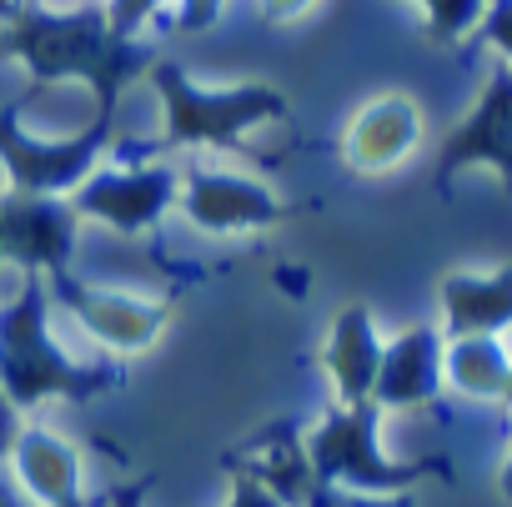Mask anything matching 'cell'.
<instances>
[{"label": "cell", "mask_w": 512, "mask_h": 507, "mask_svg": "<svg viewBox=\"0 0 512 507\" xmlns=\"http://www.w3.org/2000/svg\"><path fill=\"white\" fill-rule=\"evenodd\" d=\"M0 56H21L31 66V76L41 86H61V81H86L96 91V106L111 116L121 86L136 71L156 66L151 46H136L131 36H116L106 21V6L91 11H31L16 16L11 26H0Z\"/></svg>", "instance_id": "6da1fadb"}, {"label": "cell", "mask_w": 512, "mask_h": 507, "mask_svg": "<svg viewBox=\"0 0 512 507\" xmlns=\"http://www.w3.org/2000/svg\"><path fill=\"white\" fill-rule=\"evenodd\" d=\"M51 287L36 272L16 277V292L0 297V387L6 397L31 412L51 397L91 402L106 387H121V367H81L56 337H51Z\"/></svg>", "instance_id": "7a4b0ae2"}, {"label": "cell", "mask_w": 512, "mask_h": 507, "mask_svg": "<svg viewBox=\"0 0 512 507\" xmlns=\"http://www.w3.org/2000/svg\"><path fill=\"white\" fill-rule=\"evenodd\" d=\"M151 81L166 101V146H241L246 131L287 121V96L267 86H231V91H206L191 86L181 66L156 61Z\"/></svg>", "instance_id": "3957f363"}, {"label": "cell", "mask_w": 512, "mask_h": 507, "mask_svg": "<svg viewBox=\"0 0 512 507\" xmlns=\"http://www.w3.org/2000/svg\"><path fill=\"white\" fill-rule=\"evenodd\" d=\"M307 462L317 472V487H347V492H407L422 467L392 462L382 452V407H332L307 437Z\"/></svg>", "instance_id": "277c9868"}, {"label": "cell", "mask_w": 512, "mask_h": 507, "mask_svg": "<svg viewBox=\"0 0 512 507\" xmlns=\"http://www.w3.org/2000/svg\"><path fill=\"white\" fill-rule=\"evenodd\" d=\"M111 136V116L96 121L86 136H66V141H36L21 126V111H0V171L11 176V191L26 196H71L91 171L96 156Z\"/></svg>", "instance_id": "5b68a950"}, {"label": "cell", "mask_w": 512, "mask_h": 507, "mask_svg": "<svg viewBox=\"0 0 512 507\" xmlns=\"http://www.w3.org/2000/svg\"><path fill=\"white\" fill-rule=\"evenodd\" d=\"M181 196V176L171 166H121V171H91L66 201L76 206V216L101 221L106 231L121 236H141L151 231Z\"/></svg>", "instance_id": "8992f818"}, {"label": "cell", "mask_w": 512, "mask_h": 507, "mask_svg": "<svg viewBox=\"0 0 512 507\" xmlns=\"http://www.w3.org/2000/svg\"><path fill=\"white\" fill-rule=\"evenodd\" d=\"M6 211V262H16L21 272H46V277H61L71 251H76V236H81V216L66 196H26V191H11L0 201Z\"/></svg>", "instance_id": "52a82bcc"}, {"label": "cell", "mask_w": 512, "mask_h": 507, "mask_svg": "<svg viewBox=\"0 0 512 507\" xmlns=\"http://www.w3.org/2000/svg\"><path fill=\"white\" fill-rule=\"evenodd\" d=\"M51 297L66 302L76 312V322L106 347V352H146L161 327H166V307L161 302H141L131 292H106V287H91V282H71V272L51 277Z\"/></svg>", "instance_id": "ba28073f"}, {"label": "cell", "mask_w": 512, "mask_h": 507, "mask_svg": "<svg viewBox=\"0 0 512 507\" xmlns=\"http://www.w3.org/2000/svg\"><path fill=\"white\" fill-rule=\"evenodd\" d=\"M472 166H487L512 186V66H497L487 76L472 116L447 136L437 176L452 181L457 171H472Z\"/></svg>", "instance_id": "9c48e42d"}, {"label": "cell", "mask_w": 512, "mask_h": 507, "mask_svg": "<svg viewBox=\"0 0 512 507\" xmlns=\"http://www.w3.org/2000/svg\"><path fill=\"white\" fill-rule=\"evenodd\" d=\"M181 216L196 226V231H256V226H272L282 221V196H272L262 181L251 176H236V171H191L181 181V196H176Z\"/></svg>", "instance_id": "30bf717a"}, {"label": "cell", "mask_w": 512, "mask_h": 507, "mask_svg": "<svg viewBox=\"0 0 512 507\" xmlns=\"http://www.w3.org/2000/svg\"><path fill=\"white\" fill-rule=\"evenodd\" d=\"M417 146H422V106L412 96H377L357 106L342 131V161L362 176L402 166Z\"/></svg>", "instance_id": "8fae6325"}, {"label": "cell", "mask_w": 512, "mask_h": 507, "mask_svg": "<svg viewBox=\"0 0 512 507\" xmlns=\"http://www.w3.org/2000/svg\"><path fill=\"white\" fill-rule=\"evenodd\" d=\"M442 392V332L437 327H407L382 347V372L372 387V407L382 412H407L427 407Z\"/></svg>", "instance_id": "7c38bea8"}, {"label": "cell", "mask_w": 512, "mask_h": 507, "mask_svg": "<svg viewBox=\"0 0 512 507\" xmlns=\"http://www.w3.org/2000/svg\"><path fill=\"white\" fill-rule=\"evenodd\" d=\"M382 347L387 342L377 337V322H372L367 307H342L332 317L322 367H327V382L337 392V407L372 402V387H377V372H382Z\"/></svg>", "instance_id": "4fadbf2b"}, {"label": "cell", "mask_w": 512, "mask_h": 507, "mask_svg": "<svg viewBox=\"0 0 512 507\" xmlns=\"http://www.w3.org/2000/svg\"><path fill=\"white\" fill-rule=\"evenodd\" d=\"M11 477L36 507H76L81 502V457L46 427H21L11 447Z\"/></svg>", "instance_id": "5bb4252c"}, {"label": "cell", "mask_w": 512, "mask_h": 507, "mask_svg": "<svg viewBox=\"0 0 512 507\" xmlns=\"http://www.w3.org/2000/svg\"><path fill=\"white\" fill-rule=\"evenodd\" d=\"M447 337H507L512 332V267L507 272H452L442 277Z\"/></svg>", "instance_id": "9a60e30c"}, {"label": "cell", "mask_w": 512, "mask_h": 507, "mask_svg": "<svg viewBox=\"0 0 512 507\" xmlns=\"http://www.w3.org/2000/svg\"><path fill=\"white\" fill-rule=\"evenodd\" d=\"M512 382L507 337H447L442 342V387L472 402H502Z\"/></svg>", "instance_id": "2e32d148"}, {"label": "cell", "mask_w": 512, "mask_h": 507, "mask_svg": "<svg viewBox=\"0 0 512 507\" xmlns=\"http://www.w3.org/2000/svg\"><path fill=\"white\" fill-rule=\"evenodd\" d=\"M241 472L262 482L282 507H307L312 492H317V472H312V462H307V447H302V437H292V432H282V437L272 432L267 442L246 447V452H241Z\"/></svg>", "instance_id": "e0dca14e"}, {"label": "cell", "mask_w": 512, "mask_h": 507, "mask_svg": "<svg viewBox=\"0 0 512 507\" xmlns=\"http://www.w3.org/2000/svg\"><path fill=\"white\" fill-rule=\"evenodd\" d=\"M417 6H422V21H427L432 41H462L487 16V0H417Z\"/></svg>", "instance_id": "ac0fdd59"}, {"label": "cell", "mask_w": 512, "mask_h": 507, "mask_svg": "<svg viewBox=\"0 0 512 507\" xmlns=\"http://www.w3.org/2000/svg\"><path fill=\"white\" fill-rule=\"evenodd\" d=\"M307 507H412L407 492H347V487H317Z\"/></svg>", "instance_id": "d6986e66"}, {"label": "cell", "mask_w": 512, "mask_h": 507, "mask_svg": "<svg viewBox=\"0 0 512 507\" xmlns=\"http://www.w3.org/2000/svg\"><path fill=\"white\" fill-rule=\"evenodd\" d=\"M482 41L492 51H502V61L512 66V0H487V16H482Z\"/></svg>", "instance_id": "ffe728a7"}, {"label": "cell", "mask_w": 512, "mask_h": 507, "mask_svg": "<svg viewBox=\"0 0 512 507\" xmlns=\"http://www.w3.org/2000/svg\"><path fill=\"white\" fill-rule=\"evenodd\" d=\"M161 11V0H106V21L116 36H131L141 21H151Z\"/></svg>", "instance_id": "44dd1931"}, {"label": "cell", "mask_w": 512, "mask_h": 507, "mask_svg": "<svg viewBox=\"0 0 512 507\" xmlns=\"http://www.w3.org/2000/svg\"><path fill=\"white\" fill-rule=\"evenodd\" d=\"M221 507H282V502H277L262 482H256V477H246V472H241V477H231V492H226V502H221Z\"/></svg>", "instance_id": "7402d4cb"}, {"label": "cell", "mask_w": 512, "mask_h": 507, "mask_svg": "<svg viewBox=\"0 0 512 507\" xmlns=\"http://www.w3.org/2000/svg\"><path fill=\"white\" fill-rule=\"evenodd\" d=\"M21 407L6 397V387H0V462H6L11 457V447H16V437H21Z\"/></svg>", "instance_id": "603a6c76"}, {"label": "cell", "mask_w": 512, "mask_h": 507, "mask_svg": "<svg viewBox=\"0 0 512 507\" xmlns=\"http://www.w3.org/2000/svg\"><path fill=\"white\" fill-rule=\"evenodd\" d=\"M176 6H181L176 26H181V31H201V26H211V21H216L221 0H176Z\"/></svg>", "instance_id": "cb8c5ba5"}, {"label": "cell", "mask_w": 512, "mask_h": 507, "mask_svg": "<svg viewBox=\"0 0 512 507\" xmlns=\"http://www.w3.org/2000/svg\"><path fill=\"white\" fill-rule=\"evenodd\" d=\"M317 0H262V11H267V21H297L302 11H312Z\"/></svg>", "instance_id": "d4e9b609"}, {"label": "cell", "mask_w": 512, "mask_h": 507, "mask_svg": "<svg viewBox=\"0 0 512 507\" xmlns=\"http://www.w3.org/2000/svg\"><path fill=\"white\" fill-rule=\"evenodd\" d=\"M146 492H151L146 477H141V482H126V487L111 492V507H146Z\"/></svg>", "instance_id": "484cf974"}, {"label": "cell", "mask_w": 512, "mask_h": 507, "mask_svg": "<svg viewBox=\"0 0 512 507\" xmlns=\"http://www.w3.org/2000/svg\"><path fill=\"white\" fill-rule=\"evenodd\" d=\"M0 507H36V502H31V497H26V492H21V487L6 477V472H0Z\"/></svg>", "instance_id": "4316f807"}, {"label": "cell", "mask_w": 512, "mask_h": 507, "mask_svg": "<svg viewBox=\"0 0 512 507\" xmlns=\"http://www.w3.org/2000/svg\"><path fill=\"white\" fill-rule=\"evenodd\" d=\"M497 492L512 502V452H507V462H502V472H497Z\"/></svg>", "instance_id": "83f0119b"}, {"label": "cell", "mask_w": 512, "mask_h": 507, "mask_svg": "<svg viewBox=\"0 0 512 507\" xmlns=\"http://www.w3.org/2000/svg\"><path fill=\"white\" fill-rule=\"evenodd\" d=\"M21 16V0H0V26H11Z\"/></svg>", "instance_id": "f1b7e54d"}, {"label": "cell", "mask_w": 512, "mask_h": 507, "mask_svg": "<svg viewBox=\"0 0 512 507\" xmlns=\"http://www.w3.org/2000/svg\"><path fill=\"white\" fill-rule=\"evenodd\" d=\"M6 201V196H0ZM0 262H6V211H0Z\"/></svg>", "instance_id": "f546056e"}, {"label": "cell", "mask_w": 512, "mask_h": 507, "mask_svg": "<svg viewBox=\"0 0 512 507\" xmlns=\"http://www.w3.org/2000/svg\"><path fill=\"white\" fill-rule=\"evenodd\" d=\"M502 402H507V407H512V382H507V397H502Z\"/></svg>", "instance_id": "4dcf8cb0"}]
</instances>
